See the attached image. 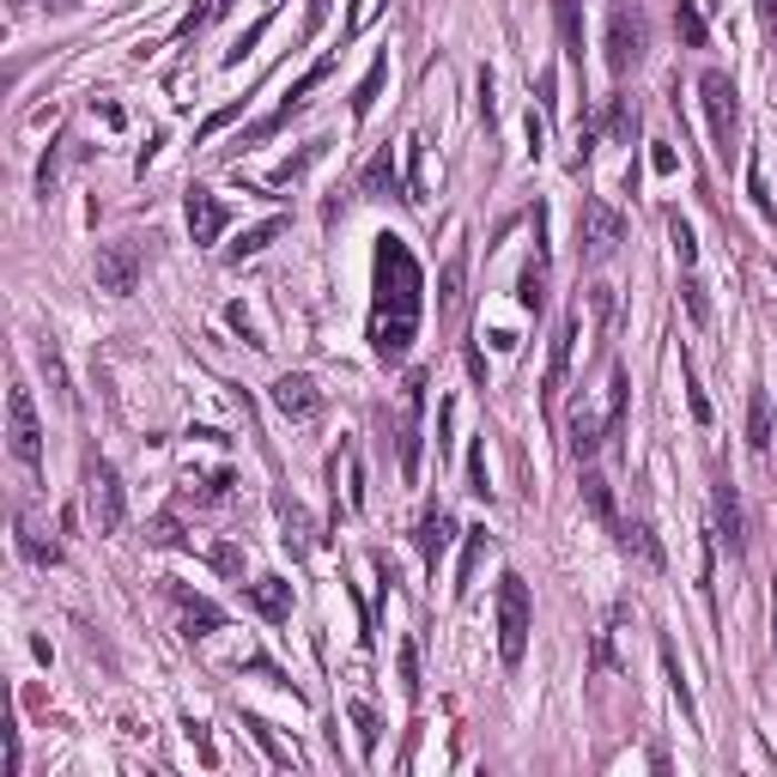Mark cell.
<instances>
[{
    "label": "cell",
    "instance_id": "cell-1",
    "mask_svg": "<svg viewBox=\"0 0 777 777\" xmlns=\"http://www.w3.org/2000/svg\"><path fill=\"white\" fill-rule=\"evenodd\" d=\"M371 346L383 365H401L413 353V334L425 316V274L401 238H377V268H371Z\"/></svg>",
    "mask_w": 777,
    "mask_h": 777
},
{
    "label": "cell",
    "instance_id": "cell-2",
    "mask_svg": "<svg viewBox=\"0 0 777 777\" xmlns=\"http://www.w3.org/2000/svg\"><path fill=\"white\" fill-rule=\"evenodd\" d=\"M528 632H535V602H528V583L516 572L498 577V656L504 663H523L528 656Z\"/></svg>",
    "mask_w": 777,
    "mask_h": 777
},
{
    "label": "cell",
    "instance_id": "cell-3",
    "mask_svg": "<svg viewBox=\"0 0 777 777\" xmlns=\"http://www.w3.org/2000/svg\"><path fill=\"white\" fill-rule=\"evenodd\" d=\"M698 98H705L710 147H717V159L729 164V152H735V128H741V103H735V80H729L723 68H710L705 80H698Z\"/></svg>",
    "mask_w": 777,
    "mask_h": 777
},
{
    "label": "cell",
    "instance_id": "cell-4",
    "mask_svg": "<svg viewBox=\"0 0 777 777\" xmlns=\"http://www.w3.org/2000/svg\"><path fill=\"white\" fill-rule=\"evenodd\" d=\"M7 450L19 468H43V425H37V401L24 383H12L7 395Z\"/></svg>",
    "mask_w": 777,
    "mask_h": 777
},
{
    "label": "cell",
    "instance_id": "cell-5",
    "mask_svg": "<svg viewBox=\"0 0 777 777\" xmlns=\"http://www.w3.org/2000/svg\"><path fill=\"white\" fill-rule=\"evenodd\" d=\"M644 49H650L644 12L632 7V0H619V7L607 12V73H632L644 61Z\"/></svg>",
    "mask_w": 777,
    "mask_h": 777
},
{
    "label": "cell",
    "instance_id": "cell-6",
    "mask_svg": "<svg viewBox=\"0 0 777 777\" xmlns=\"http://www.w3.org/2000/svg\"><path fill=\"white\" fill-rule=\"evenodd\" d=\"M577 238H583V262H607V255L626 243V219H619L602 194H589V201H583V219H577Z\"/></svg>",
    "mask_w": 777,
    "mask_h": 777
},
{
    "label": "cell",
    "instance_id": "cell-7",
    "mask_svg": "<svg viewBox=\"0 0 777 777\" xmlns=\"http://www.w3.org/2000/svg\"><path fill=\"white\" fill-rule=\"evenodd\" d=\"M85 504H92L98 535H115V528H122L128 498H122V474H115L110 462H92V474H85Z\"/></svg>",
    "mask_w": 777,
    "mask_h": 777
},
{
    "label": "cell",
    "instance_id": "cell-8",
    "mask_svg": "<svg viewBox=\"0 0 777 777\" xmlns=\"http://www.w3.org/2000/svg\"><path fill=\"white\" fill-rule=\"evenodd\" d=\"M140 243H103L98 250V286L110 292V297H134V286H140Z\"/></svg>",
    "mask_w": 777,
    "mask_h": 777
},
{
    "label": "cell",
    "instance_id": "cell-9",
    "mask_svg": "<svg viewBox=\"0 0 777 777\" xmlns=\"http://www.w3.org/2000/svg\"><path fill=\"white\" fill-rule=\"evenodd\" d=\"M183 219H189V238L201 243H219V231L231 225V206L219 201V194H206V189H189V201H183Z\"/></svg>",
    "mask_w": 777,
    "mask_h": 777
},
{
    "label": "cell",
    "instance_id": "cell-10",
    "mask_svg": "<svg viewBox=\"0 0 777 777\" xmlns=\"http://www.w3.org/2000/svg\"><path fill=\"white\" fill-rule=\"evenodd\" d=\"M274 407H280V420H316L322 413V389H316V377H304V371H286V377L274 383Z\"/></svg>",
    "mask_w": 777,
    "mask_h": 777
},
{
    "label": "cell",
    "instance_id": "cell-11",
    "mask_svg": "<svg viewBox=\"0 0 777 777\" xmlns=\"http://www.w3.org/2000/svg\"><path fill=\"white\" fill-rule=\"evenodd\" d=\"M450 541H456V516H450L444 504H432V511L420 516V528H413V547H420L425 565H437L450 553Z\"/></svg>",
    "mask_w": 777,
    "mask_h": 777
},
{
    "label": "cell",
    "instance_id": "cell-12",
    "mask_svg": "<svg viewBox=\"0 0 777 777\" xmlns=\"http://www.w3.org/2000/svg\"><path fill=\"white\" fill-rule=\"evenodd\" d=\"M710 504H717V535L729 541V553L741 559V553H747V511H741V498H735V486H729V481H717Z\"/></svg>",
    "mask_w": 777,
    "mask_h": 777
},
{
    "label": "cell",
    "instance_id": "cell-13",
    "mask_svg": "<svg viewBox=\"0 0 777 777\" xmlns=\"http://www.w3.org/2000/svg\"><path fill=\"white\" fill-rule=\"evenodd\" d=\"M420 407H425V371H413L407 377V420H401V468H407V481L420 474Z\"/></svg>",
    "mask_w": 777,
    "mask_h": 777
},
{
    "label": "cell",
    "instance_id": "cell-14",
    "mask_svg": "<svg viewBox=\"0 0 777 777\" xmlns=\"http://www.w3.org/2000/svg\"><path fill=\"white\" fill-rule=\"evenodd\" d=\"M577 329H583V304L572 310V316L559 322V334H553V365H547V401L565 389V377H572V353H577Z\"/></svg>",
    "mask_w": 777,
    "mask_h": 777
},
{
    "label": "cell",
    "instance_id": "cell-15",
    "mask_svg": "<svg viewBox=\"0 0 777 777\" xmlns=\"http://www.w3.org/2000/svg\"><path fill=\"white\" fill-rule=\"evenodd\" d=\"M176 607H183V632L189 638H213L219 626H225V614H219L206 595H189V589H176Z\"/></svg>",
    "mask_w": 777,
    "mask_h": 777
},
{
    "label": "cell",
    "instance_id": "cell-16",
    "mask_svg": "<svg viewBox=\"0 0 777 777\" xmlns=\"http://www.w3.org/2000/svg\"><path fill=\"white\" fill-rule=\"evenodd\" d=\"M250 602H255V614H262V619H286L292 614V583L286 577H255L250 583Z\"/></svg>",
    "mask_w": 777,
    "mask_h": 777
},
{
    "label": "cell",
    "instance_id": "cell-17",
    "mask_svg": "<svg viewBox=\"0 0 777 777\" xmlns=\"http://www.w3.org/2000/svg\"><path fill=\"white\" fill-rule=\"evenodd\" d=\"M602 444H607V420H595L589 407H572V456L589 462Z\"/></svg>",
    "mask_w": 777,
    "mask_h": 777
},
{
    "label": "cell",
    "instance_id": "cell-18",
    "mask_svg": "<svg viewBox=\"0 0 777 777\" xmlns=\"http://www.w3.org/2000/svg\"><path fill=\"white\" fill-rule=\"evenodd\" d=\"M626 395H632V377H626V365H614L607 371V444L626 437Z\"/></svg>",
    "mask_w": 777,
    "mask_h": 777
},
{
    "label": "cell",
    "instance_id": "cell-19",
    "mask_svg": "<svg viewBox=\"0 0 777 777\" xmlns=\"http://www.w3.org/2000/svg\"><path fill=\"white\" fill-rule=\"evenodd\" d=\"M614 535H619V547H626V553H638V559L650 565V572H663V565H668L663 541H656V535H650V528H644V523H619Z\"/></svg>",
    "mask_w": 777,
    "mask_h": 777
},
{
    "label": "cell",
    "instance_id": "cell-20",
    "mask_svg": "<svg viewBox=\"0 0 777 777\" xmlns=\"http://www.w3.org/2000/svg\"><path fill=\"white\" fill-rule=\"evenodd\" d=\"M747 444H754V456L771 450V401H766V389L747 395Z\"/></svg>",
    "mask_w": 777,
    "mask_h": 777
},
{
    "label": "cell",
    "instance_id": "cell-21",
    "mask_svg": "<svg viewBox=\"0 0 777 777\" xmlns=\"http://www.w3.org/2000/svg\"><path fill=\"white\" fill-rule=\"evenodd\" d=\"M280 528H286L280 541L292 547V559H304V553H310V511H304V504H292V498H280Z\"/></svg>",
    "mask_w": 777,
    "mask_h": 777
},
{
    "label": "cell",
    "instance_id": "cell-22",
    "mask_svg": "<svg viewBox=\"0 0 777 777\" xmlns=\"http://www.w3.org/2000/svg\"><path fill=\"white\" fill-rule=\"evenodd\" d=\"M583 504H589V516L595 523H607V528H619V516H614V492H607V481L583 462Z\"/></svg>",
    "mask_w": 777,
    "mask_h": 777
},
{
    "label": "cell",
    "instance_id": "cell-23",
    "mask_svg": "<svg viewBox=\"0 0 777 777\" xmlns=\"http://www.w3.org/2000/svg\"><path fill=\"white\" fill-rule=\"evenodd\" d=\"M280 231H286V219H280V213H274V219H262V225H250L238 243H231V262H250V255H262L268 243L280 238Z\"/></svg>",
    "mask_w": 777,
    "mask_h": 777
},
{
    "label": "cell",
    "instance_id": "cell-24",
    "mask_svg": "<svg viewBox=\"0 0 777 777\" xmlns=\"http://www.w3.org/2000/svg\"><path fill=\"white\" fill-rule=\"evenodd\" d=\"M462 274H468V250H456L444 262V280H437V316H450V310L462 304Z\"/></svg>",
    "mask_w": 777,
    "mask_h": 777
},
{
    "label": "cell",
    "instance_id": "cell-25",
    "mask_svg": "<svg viewBox=\"0 0 777 777\" xmlns=\"http://www.w3.org/2000/svg\"><path fill=\"white\" fill-rule=\"evenodd\" d=\"M365 194H371V201L401 194V176H395V159H389V152H377V159L365 164ZM401 201H407V194H401Z\"/></svg>",
    "mask_w": 777,
    "mask_h": 777
},
{
    "label": "cell",
    "instance_id": "cell-26",
    "mask_svg": "<svg viewBox=\"0 0 777 777\" xmlns=\"http://www.w3.org/2000/svg\"><path fill=\"white\" fill-rule=\"evenodd\" d=\"M553 19H559V37H565V56L583 68V12L577 0H553Z\"/></svg>",
    "mask_w": 777,
    "mask_h": 777
},
{
    "label": "cell",
    "instance_id": "cell-27",
    "mask_svg": "<svg viewBox=\"0 0 777 777\" xmlns=\"http://www.w3.org/2000/svg\"><path fill=\"white\" fill-rule=\"evenodd\" d=\"M383 80H389V56L371 61V73L359 80V92H353V115H359V122H365V115H371V103L383 98Z\"/></svg>",
    "mask_w": 777,
    "mask_h": 777
},
{
    "label": "cell",
    "instance_id": "cell-28",
    "mask_svg": "<svg viewBox=\"0 0 777 777\" xmlns=\"http://www.w3.org/2000/svg\"><path fill=\"white\" fill-rule=\"evenodd\" d=\"M516 297H523L528 316H541V310H547V262H528L523 268V286H516Z\"/></svg>",
    "mask_w": 777,
    "mask_h": 777
},
{
    "label": "cell",
    "instance_id": "cell-29",
    "mask_svg": "<svg viewBox=\"0 0 777 777\" xmlns=\"http://www.w3.org/2000/svg\"><path fill=\"white\" fill-rule=\"evenodd\" d=\"M675 31H680V43H686V49H705V43H710L705 12H698L693 0H675Z\"/></svg>",
    "mask_w": 777,
    "mask_h": 777
},
{
    "label": "cell",
    "instance_id": "cell-30",
    "mask_svg": "<svg viewBox=\"0 0 777 777\" xmlns=\"http://www.w3.org/2000/svg\"><path fill=\"white\" fill-rule=\"evenodd\" d=\"M607 134H614V140H632V134H638V103H632L626 92L607 98Z\"/></svg>",
    "mask_w": 777,
    "mask_h": 777
},
{
    "label": "cell",
    "instance_id": "cell-31",
    "mask_svg": "<svg viewBox=\"0 0 777 777\" xmlns=\"http://www.w3.org/2000/svg\"><path fill=\"white\" fill-rule=\"evenodd\" d=\"M486 547H492L486 528H468V553H462V572H456V595L474 589V572H481V553H486Z\"/></svg>",
    "mask_w": 777,
    "mask_h": 777
},
{
    "label": "cell",
    "instance_id": "cell-32",
    "mask_svg": "<svg viewBox=\"0 0 777 777\" xmlns=\"http://www.w3.org/2000/svg\"><path fill=\"white\" fill-rule=\"evenodd\" d=\"M663 675H668V686H675V698H680V717L693 723L698 710H693V693H686V675H680V656H675V644L663 638Z\"/></svg>",
    "mask_w": 777,
    "mask_h": 777
},
{
    "label": "cell",
    "instance_id": "cell-33",
    "mask_svg": "<svg viewBox=\"0 0 777 777\" xmlns=\"http://www.w3.org/2000/svg\"><path fill=\"white\" fill-rule=\"evenodd\" d=\"M19 553H24L31 565H61V547H56V541H43L37 528H24V523H19Z\"/></svg>",
    "mask_w": 777,
    "mask_h": 777
},
{
    "label": "cell",
    "instance_id": "cell-34",
    "mask_svg": "<svg viewBox=\"0 0 777 777\" xmlns=\"http://www.w3.org/2000/svg\"><path fill=\"white\" fill-rule=\"evenodd\" d=\"M353 723H359V747H365V754H377V741H383V723H377V710H371L365 698H353Z\"/></svg>",
    "mask_w": 777,
    "mask_h": 777
},
{
    "label": "cell",
    "instance_id": "cell-35",
    "mask_svg": "<svg viewBox=\"0 0 777 777\" xmlns=\"http://www.w3.org/2000/svg\"><path fill=\"white\" fill-rule=\"evenodd\" d=\"M37 359H43V377H49V389H56V395L68 401L73 389H68V371H61V353H56V341H43V346H37Z\"/></svg>",
    "mask_w": 777,
    "mask_h": 777
},
{
    "label": "cell",
    "instance_id": "cell-36",
    "mask_svg": "<svg viewBox=\"0 0 777 777\" xmlns=\"http://www.w3.org/2000/svg\"><path fill=\"white\" fill-rule=\"evenodd\" d=\"M680 377H686V401H693V420L698 425H710V401H705V389H698V371H693V359L680 353Z\"/></svg>",
    "mask_w": 777,
    "mask_h": 777
},
{
    "label": "cell",
    "instance_id": "cell-37",
    "mask_svg": "<svg viewBox=\"0 0 777 777\" xmlns=\"http://www.w3.org/2000/svg\"><path fill=\"white\" fill-rule=\"evenodd\" d=\"M668 238H675V255H680V268H693V262H698V243H693V225H686L680 213H668Z\"/></svg>",
    "mask_w": 777,
    "mask_h": 777
},
{
    "label": "cell",
    "instance_id": "cell-38",
    "mask_svg": "<svg viewBox=\"0 0 777 777\" xmlns=\"http://www.w3.org/2000/svg\"><path fill=\"white\" fill-rule=\"evenodd\" d=\"M250 735L268 747V759H274V766H297V754H292V747H280V741H274V729H268L262 717H250Z\"/></svg>",
    "mask_w": 777,
    "mask_h": 777
},
{
    "label": "cell",
    "instance_id": "cell-39",
    "mask_svg": "<svg viewBox=\"0 0 777 777\" xmlns=\"http://www.w3.org/2000/svg\"><path fill=\"white\" fill-rule=\"evenodd\" d=\"M401 693L420 698V644H401Z\"/></svg>",
    "mask_w": 777,
    "mask_h": 777
},
{
    "label": "cell",
    "instance_id": "cell-40",
    "mask_svg": "<svg viewBox=\"0 0 777 777\" xmlns=\"http://www.w3.org/2000/svg\"><path fill=\"white\" fill-rule=\"evenodd\" d=\"M468 492H481V498L492 492V486H486V444L468 450Z\"/></svg>",
    "mask_w": 777,
    "mask_h": 777
},
{
    "label": "cell",
    "instance_id": "cell-41",
    "mask_svg": "<svg viewBox=\"0 0 777 777\" xmlns=\"http://www.w3.org/2000/svg\"><path fill=\"white\" fill-rule=\"evenodd\" d=\"M686 310H693V322H710V304H705V286H698V280H686Z\"/></svg>",
    "mask_w": 777,
    "mask_h": 777
},
{
    "label": "cell",
    "instance_id": "cell-42",
    "mask_svg": "<svg viewBox=\"0 0 777 777\" xmlns=\"http://www.w3.org/2000/svg\"><path fill=\"white\" fill-rule=\"evenodd\" d=\"M450 425H456V401L437 407V456H450Z\"/></svg>",
    "mask_w": 777,
    "mask_h": 777
},
{
    "label": "cell",
    "instance_id": "cell-43",
    "mask_svg": "<svg viewBox=\"0 0 777 777\" xmlns=\"http://www.w3.org/2000/svg\"><path fill=\"white\" fill-rule=\"evenodd\" d=\"M675 164H680V159H675V147H663V140H656V152H650V171H656V176H675Z\"/></svg>",
    "mask_w": 777,
    "mask_h": 777
},
{
    "label": "cell",
    "instance_id": "cell-44",
    "mask_svg": "<svg viewBox=\"0 0 777 777\" xmlns=\"http://www.w3.org/2000/svg\"><path fill=\"white\" fill-rule=\"evenodd\" d=\"M213 565H219V572H225V577H238V572H243L238 547H213Z\"/></svg>",
    "mask_w": 777,
    "mask_h": 777
},
{
    "label": "cell",
    "instance_id": "cell-45",
    "mask_svg": "<svg viewBox=\"0 0 777 777\" xmlns=\"http://www.w3.org/2000/svg\"><path fill=\"white\" fill-rule=\"evenodd\" d=\"M152 541H159V547H176L183 535H176V523H171V516H159V523H152Z\"/></svg>",
    "mask_w": 777,
    "mask_h": 777
},
{
    "label": "cell",
    "instance_id": "cell-46",
    "mask_svg": "<svg viewBox=\"0 0 777 777\" xmlns=\"http://www.w3.org/2000/svg\"><path fill=\"white\" fill-rule=\"evenodd\" d=\"M759 24H766V31H777V0H759Z\"/></svg>",
    "mask_w": 777,
    "mask_h": 777
},
{
    "label": "cell",
    "instance_id": "cell-47",
    "mask_svg": "<svg viewBox=\"0 0 777 777\" xmlns=\"http://www.w3.org/2000/svg\"><path fill=\"white\" fill-rule=\"evenodd\" d=\"M365 12H371V0H353V19H346V31H359V24H365Z\"/></svg>",
    "mask_w": 777,
    "mask_h": 777
}]
</instances>
